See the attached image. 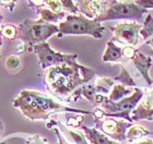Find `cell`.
I'll list each match as a JSON object with an SVG mask.
<instances>
[{"instance_id": "cell-35", "label": "cell", "mask_w": 153, "mask_h": 144, "mask_svg": "<svg viewBox=\"0 0 153 144\" xmlns=\"http://www.w3.org/2000/svg\"><path fill=\"white\" fill-rule=\"evenodd\" d=\"M117 1H130V0H117Z\"/></svg>"}, {"instance_id": "cell-9", "label": "cell", "mask_w": 153, "mask_h": 144, "mask_svg": "<svg viewBox=\"0 0 153 144\" xmlns=\"http://www.w3.org/2000/svg\"><path fill=\"white\" fill-rule=\"evenodd\" d=\"M130 127V123L126 120L119 119H105L101 123V129L106 135H109L111 138L118 140V141H124L126 140V131Z\"/></svg>"}, {"instance_id": "cell-26", "label": "cell", "mask_w": 153, "mask_h": 144, "mask_svg": "<svg viewBox=\"0 0 153 144\" xmlns=\"http://www.w3.org/2000/svg\"><path fill=\"white\" fill-rule=\"evenodd\" d=\"M82 121H83V117H76V118H74V117H69V118L67 119V121H66V124H67L68 127L76 128V127H80L81 123H82Z\"/></svg>"}, {"instance_id": "cell-13", "label": "cell", "mask_w": 153, "mask_h": 144, "mask_svg": "<svg viewBox=\"0 0 153 144\" xmlns=\"http://www.w3.org/2000/svg\"><path fill=\"white\" fill-rule=\"evenodd\" d=\"M81 129L85 133L86 139L92 144H119L118 142L109 139L107 135L100 132L96 129L88 128V127H81Z\"/></svg>"}, {"instance_id": "cell-11", "label": "cell", "mask_w": 153, "mask_h": 144, "mask_svg": "<svg viewBox=\"0 0 153 144\" xmlns=\"http://www.w3.org/2000/svg\"><path fill=\"white\" fill-rule=\"evenodd\" d=\"M80 13L89 19H96L105 12L109 2L107 0H78Z\"/></svg>"}, {"instance_id": "cell-22", "label": "cell", "mask_w": 153, "mask_h": 144, "mask_svg": "<svg viewBox=\"0 0 153 144\" xmlns=\"http://www.w3.org/2000/svg\"><path fill=\"white\" fill-rule=\"evenodd\" d=\"M22 66L21 58L18 55H11L6 60V68L10 72H16L19 71Z\"/></svg>"}, {"instance_id": "cell-6", "label": "cell", "mask_w": 153, "mask_h": 144, "mask_svg": "<svg viewBox=\"0 0 153 144\" xmlns=\"http://www.w3.org/2000/svg\"><path fill=\"white\" fill-rule=\"evenodd\" d=\"M143 96V90L140 88H134L130 96L126 97L119 101H116V103H113L108 100V98H106V100L100 106V108L104 112V117L123 119L128 122H132L130 117L131 111L137 107V105L140 103Z\"/></svg>"}, {"instance_id": "cell-25", "label": "cell", "mask_w": 153, "mask_h": 144, "mask_svg": "<svg viewBox=\"0 0 153 144\" xmlns=\"http://www.w3.org/2000/svg\"><path fill=\"white\" fill-rule=\"evenodd\" d=\"M46 5H47L48 9H51V11H54L56 13L62 12V7L59 0H46Z\"/></svg>"}, {"instance_id": "cell-19", "label": "cell", "mask_w": 153, "mask_h": 144, "mask_svg": "<svg viewBox=\"0 0 153 144\" xmlns=\"http://www.w3.org/2000/svg\"><path fill=\"white\" fill-rule=\"evenodd\" d=\"M140 35L143 40H148L153 35V17L151 13H147L141 26Z\"/></svg>"}, {"instance_id": "cell-3", "label": "cell", "mask_w": 153, "mask_h": 144, "mask_svg": "<svg viewBox=\"0 0 153 144\" xmlns=\"http://www.w3.org/2000/svg\"><path fill=\"white\" fill-rule=\"evenodd\" d=\"M59 28L57 24L46 23L43 20H24L18 26L16 40L23 42L27 47V52L33 51L36 44L47 42V38L58 34Z\"/></svg>"}, {"instance_id": "cell-7", "label": "cell", "mask_w": 153, "mask_h": 144, "mask_svg": "<svg viewBox=\"0 0 153 144\" xmlns=\"http://www.w3.org/2000/svg\"><path fill=\"white\" fill-rule=\"evenodd\" d=\"M33 52L37 55L39 65L43 69H47L51 66L60 65L64 63L76 62V54H62L60 52H56L51 47L48 42H43L36 44L33 47Z\"/></svg>"}, {"instance_id": "cell-28", "label": "cell", "mask_w": 153, "mask_h": 144, "mask_svg": "<svg viewBox=\"0 0 153 144\" xmlns=\"http://www.w3.org/2000/svg\"><path fill=\"white\" fill-rule=\"evenodd\" d=\"M134 52H136V50L134 48V46H129L128 45V46L123 48V56L131 60V57L134 55Z\"/></svg>"}, {"instance_id": "cell-27", "label": "cell", "mask_w": 153, "mask_h": 144, "mask_svg": "<svg viewBox=\"0 0 153 144\" xmlns=\"http://www.w3.org/2000/svg\"><path fill=\"white\" fill-rule=\"evenodd\" d=\"M16 6V0H0V7L6 8L9 11H13Z\"/></svg>"}, {"instance_id": "cell-17", "label": "cell", "mask_w": 153, "mask_h": 144, "mask_svg": "<svg viewBox=\"0 0 153 144\" xmlns=\"http://www.w3.org/2000/svg\"><path fill=\"white\" fill-rule=\"evenodd\" d=\"M150 134V132L147 129L139 124L130 125L126 131V140L128 141H137L139 139L144 138Z\"/></svg>"}, {"instance_id": "cell-36", "label": "cell", "mask_w": 153, "mask_h": 144, "mask_svg": "<svg viewBox=\"0 0 153 144\" xmlns=\"http://www.w3.org/2000/svg\"><path fill=\"white\" fill-rule=\"evenodd\" d=\"M129 144H136V143H129Z\"/></svg>"}, {"instance_id": "cell-34", "label": "cell", "mask_w": 153, "mask_h": 144, "mask_svg": "<svg viewBox=\"0 0 153 144\" xmlns=\"http://www.w3.org/2000/svg\"><path fill=\"white\" fill-rule=\"evenodd\" d=\"M1 22H2V13L0 12V24H1Z\"/></svg>"}, {"instance_id": "cell-21", "label": "cell", "mask_w": 153, "mask_h": 144, "mask_svg": "<svg viewBox=\"0 0 153 144\" xmlns=\"http://www.w3.org/2000/svg\"><path fill=\"white\" fill-rule=\"evenodd\" d=\"M16 34H18V28L13 24L3 26L2 29L0 30V36L2 38V40H8V41L16 40Z\"/></svg>"}, {"instance_id": "cell-2", "label": "cell", "mask_w": 153, "mask_h": 144, "mask_svg": "<svg viewBox=\"0 0 153 144\" xmlns=\"http://www.w3.org/2000/svg\"><path fill=\"white\" fill-rule=\"evenodd\" d=\"M13 107L19 109L22 115L32 121L46 120L51 115L59 112H76L90 115L91 112L78 110L59 103L53 97L37 90L23 89L13 99Z\"/></svg>"}, {"instance_id": "cell-10", "label": "cell", "mask_w": 153, "mask_h": 144, "mask_svg": "<svg viewBox=\"0 0 153 144\" xmlns=\"http://www.w3.org/2000/svg\"><path fill=\"white\" fill-rule=\"evenodd\" d=\"M131 120L139 121V120H149L153 121V89L150 93H146L138 103L137 107L131 111Z\"/></svg>"}, {"instance_id": "cell-31", "label": "cell", "mask_w": 153, "mask_h": 144, "mask_svg": "<svg viewBox=\"0 0 153 144\" xmlns=\"http://www.w3.org/2000/svg\"><path fill=\"white\" fill-rule=\"evenodd\" d=\"M138 144H153V140L152 139H143L142 141H140Z\"/></svg>"}, {"instance_id": "cell-16", "label": "cell", "mask_w": 153, "mask_h": 144, "mask_svg": "<svg viewBox=\"0 0 153 144\" xmlns=\"http://www.w3.org/2000/svg\"><path fill=\"white\" fill-rule=\"evenodd\" d=\"M132 91L134 90H130L129 88H127V87L121 85V84H115L107 98L113 103H116V101H119V100L124 99L126 97L130 96Z\"/></svg>"}, {"instance_id": "cell-20", "label": "cell", "mask_w": 153, "mask_h": 144, "mask_svg": "<svg viewBox=\"0 0 153 144\" xmlns=\"http://www.w3.org/2000/svg\"><path fill=\"white\" fill-rule=\"evenodd\" d=\"M116 81L118 83H120L121 85H124L126 87H136V83H134V80L132 79V77L129 75L128 71L124 66H121L120 65V72L118 74L117 76L115 77V79Z\"/></svg>"}, {"instance_id": "cell-12", "label": "cell", "mask_w": 153, "mask_h": 144, "mask_svg": "<svg viewBox=\"0 0 153 144\" xmlns=\"http://www.w3.org/2000/svg\"><path fill=\"white\" fill-rule=\"evenodd\" d=\"M131 62L134 63L139 73L141 74V76L143 77V79L147 81L149 85H152L153 80L150 77V69L152 66V57L148 56V55L143 54L140 51H136L134 55L131 57Z\"/></svg>"}, {"instance_id": "cell-32", "label": "cell", "mask_w": 153, "mask_h": 144, "mask_svg": "<svg viewBox=\"0 0 153 144\" xmlns=\"http://www.w3.org/2000/svg\"><path fill=\"white\" fill-rule=\"evenodd\" d=\"M146 45L151 48V52H152V54H153V38H150V40H148V41L146 42Z\"/></svg>"}, {"instance_id": "cell-29", "label": "cell", "mask_w": 153, "mask_h": 144, "mask_svg": "<svg viewBox=\"0 0 153 144\" xmlns=\"http://www.w3.org/2000/svg\"><path fill=\"white\" fill-rule=\"evenodd\" d=\"M26 1L31 8H36V9L42 8L44 5H46V0H26Z\"/></svg>"}, {"instance_id": "cell-14", "label": "cell", "mask_w": 153, "mask_h": 144, "mask_svg": "<svg viewBox=\"0 0 153 144\" xmlns=\"http://www.w3.org/2000/svg\"><path fill=\"white\" fill-rule=\"evenodd\" d=\"M121 57H123V48L115 44L113 40L107 42L105 52L102 55V61L104 63H114L118 62Z\"/></svg>"}, {"instance_id": "cell-30", "label": "cell", "mask_w": 153, "mask_h": 144, "mask_svg": "<svg viewBox=\"0 0 153 144\" xmlns=\"http://www.w3.org/2000/svg\"><path fill=\"white\" fill-rule=\"evenodd\" d=\"M134 1L144 9H153V0H134Z\"/></svg>"}, {"instance_id": "cell-33", "label": "cell", "mask_w": 153, "mask_h": 144, "mask_svg": "<svg viewBox=\"0 0 153 144\" xmlns=\"http://www.w3.org/2000/svg\"><path fill=\"white\" fill-rule=\"evenodd\" d=\"M2 131H3V124H2V122L0 121V135L2 134Z\"/></svg>"}, {"instance_id": "cell-1", "label": "cell", "mask_w": 153, "mask_h": 144, "mask_svg": "<svg viewBox=\"0 0 153 144\" xmlns=\"http://www.w3.org/2000/svg\"><path fill=\"white\" fill-rule=\"evenodd\" d=\"M95 76V72L78 62L64 63L46 69L45 84L54 96L66 97Z\"/></svg>"}, {"instance_id": "cell-18", "label": "cell", "mask_w": 153, "mask_h": 144, "mask_svg": "<svg viewBox=\"0 0 153 144\" xmlns=\"http://www.w3.org/2000/svg\"><path fill=\"white\" fill-rule=\"evenodd\" d=\"M115 85L114 80L109 77H100L97 78L94 84L96 90L99 93H102V95H107V93H111L113 86Z\"/></svg>"}, {"instance_id": "cell-24", "label": "cell", "mask_w": 153, "mask_h": 144, "mask_svg": "<svg viewBox=\"0 0 153 144\" xmlns=\"http://www.w3.org/2000/svg\"><path fill=\"white\" fill-rule=\"evenodd\" d=\"M68 133L70 134L72 141L76 144H90L88 142V139L84 134H82V132L74 131V130H68Z\"/></svg>"}, {"instance_id": "cell-8", "label": "cell", "mask_w": 153, "mask_h": 144, "mask_svg": "<svg viewBox=\"0 0 153 144\" xmlns=\"http://www.w3.org/2000/svg\"><path fill=\"white\" fill-rule=\"evenodd\" d=\"M141 24L138 21H130V22H119L115 26H111V30L114 33V38L120 43L127 44L129 46H136L139 42Z\"/></svg>"}, {"instance_id": "cell-5", "label": "cell", "mask_w": 153, "mask_h": 144, "mask_svg": "<svg viewBox=\"0 0 153 144\" xmlns=\"http://www.w3.org/2000/svg\"><path fill=\"white\" fill-rule=\"evenodd\" d=\"M148 13V10L139 6L134 0L130 1H117L115 0L107 7L106 11L96 19V22L112 21V20H126L132 19L134 21H140L144 14Z\"/></svg>"}, {"instance_id": "cell-23", "label": "cell", "mask_w": 153, "mask_h": 144, "mask_svg": "<svg viewBox=\"0 0 153 144\" xmlns=\"http://www.w3.org/2000/svg\"><path fill=\"white\" fill-rule=\"evenodd\" d=\"M59 1H60L64 11H67L71 14H79L80 13V8L78 3L76 2V0H59Z\"/></svg>"}, {"instance_id": "cell-4", "label": "cell", "mask_w": 153, "mask_h": 144, "mask_svg": "<svg viewBox=\"0 0 153 144\" xmlns=\"http://www.w3.org/2000/svg\"><path fill=\"white\" fill-rule=\"evenodd\" d=\"M58 28V38L65 35H90L94 38H101L105 31L102 23L89 19L82 13L68 14L64 21L59 22Z\"/></svg>"}, {"instance_id": "cell-15", "label": "cell", "mask_w": 153, "mask_h": 144, "mask_svg": "<svg viewBox=\"0 0 153 144\" xmlns=\"http://www.w3.org/2000/svg\"><path fill=\"white\" fill-rule=\"evenodd\" d=\"M37 12L39 14V19L43 20L46 23H51V24H56L57 22H59L62 18L65 17V11L59 13H56L54 11H51L48 8H38Z\"/></svg>"}]
</instances>
